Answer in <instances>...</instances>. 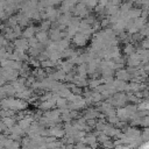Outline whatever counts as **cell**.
<instances>
[{"mask_svg":"<svg viewBox=\"0 0 149 149\" xmlns=\"http://www.w3.org/2000/svg\"><path fill=\"white\" fill-rule=\"evenodd\" d=\"M6 57H7V54L5 52V50L0 49V62H2V61H3V58H6Z\"/></svg>","mask_w":149,"mask_h":149,"instance_id":"cell-1","label":"cell"},{"mask_svg":"<svg viewBox=\"0 0 149 149\" xmlns=\"http://www.w3.org/2000/svg\"><path fill=\"white\" fill-rule=\"evenodd\" d=\"M3 123H5L6 126H12V125H13V120H12V119L6 118V119H5V121H3Z\"/></svg>","mask_w":149,"mask_h":149,"instance_id":"cell-2","label":"cell"}]
</instances>
